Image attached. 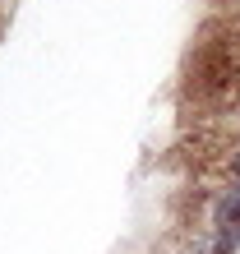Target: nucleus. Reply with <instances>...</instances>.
Returning a JSON list of instances; mask_svg holds the SVG:
<instances>
[]
</instances>
